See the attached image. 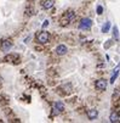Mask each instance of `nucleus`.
<instances>
[{
  "instance_id": "nucleus-8",
  "label": "nucleus",
  "mask_w": 120,
  "mask_h": 123,
  "mask_svg": "<svg viewBox=\"0 0 120 123\" xmlns=\"http://www.w3.org/2000/svg\"><path fill=\"white\" fill-rule=\"evenodd\" d=\"M86 115H87V118L89 119H96L97 116H98V111L97 110H89Z\"/></svg>"
},
{
  "instance_id": "nucleus-10",
  "label": "nucleus",
  "mask_w": 120,
  "mask_h": 123,
  "mask_svg": "<svg viewBox=\"0 0 120 123\" xmlns=\"http://www.w3.org/2000/svg\"><path fill=\"white\" fill-rule=\"evenodd\" d=\"M52 6H54V1H52V0H45V1L43 3V7L46 9V10L51 9Z\"/></svg>"
},
{
  "instance_id": "nucleus-5",
  "label": "nucleus",
  "mask_w": 120,
  "mask_h": 123,
  "mask_svg": "<svg viewBox=\"0 0 120 123\" xmlns=\"http://www.w3.org/2000/svg\"><path fill=\"white\" fill-rule=\"evenodd\" d=\"M67 51H68V48L64 45V44H60L57 48H56V54L62 56V55H65L67 54Z\"/></svg>"
},
{
  "instance_id": "nucleus-6",
  "label": "nucleus",
  "mask_w": 120,
  "mask_h": 123,
  "mask_svg": "<svg viewBox=\"0 0 120 123\" xmlns=\"http://www.w3.org/2000/svg\"><path fill=\"white\" fill-rule=\"evenodd\" d=\"M12 48V42L10 39H6L1 43V45H0V49H1L3 51H9L10 49Z\"/></svg>"
},
{
  "instance_id": "nucleus-11",
  "label": "nucleus",
  "mask_w": 120,
  "mask_h": 123,
  "mask_svg": "<svg viewBox=\"0 0 120 123\" xmlns=\"http://www.w3.org/2000/svg\"><path fill=\"white\" fill-rule=\"evenodd\" d=\"M119 68H120V66H118L115 69H114V72H113V76H112V78H110V83H114V80H115V78L118 77V74H119Z\"/></svg>"
},
{
  "instance_id": "nucleus-9",
  "label": "nucleus",
  "mask_w": 120,
  "mask_h": 123,
  "mask_svg": "<svg viewBox=\"0 0 120 123\" xmlns=\"http://www.w3.org/2000/svg\"><path fill=\"white\" fill-rule=\"evenodd\" d=\"M64 17H65V18L69 21V22H72V21H74V18H75V12H74V11H68Z\"/></svg>"
},
{
  "instance_id": "nucleus-3",
  "label": "nucleus",
  "mask_w": 120,
  "mask_h": 123,
  "mask_svg": "<svg viewBox=\"0 0 120 123\" xmlns=\"http://www.w3.org/2000/svg\"><path fill=\"white\" fill-rule=\"evenodd\" d=\"M92 26V21L90 18H81L80 23H79V28L80 29H89Z\"/></svg>"
},
{
  "instance_id": "nucleus-4",
  "label": "nucleus",
  "mask_w": 120,
  "mask_h": 123,
  "mask_svg": "<svg viewBox=\"0 0 120 123\" xmlns=\"http://www.w3.org/2000/svg\"><path fill=\"white\" fill-rule=\"evenodd\" d=\"M63 110H64V105H63L61 101L55 102V105H54V115H58V113H61Z\"/></svg>"
},
{
  "instance_id": "nucleus-15",
  "label": "nucleus",
  "mask_w": 120,
  "mask_h": 123,
  "mask_svg": "<svg viewBox=\"0 0 120 123\" xmlns=\"http://www.w3.org/2000/svg\"><path fill=\"white\" fill-rule=\"evenodd\" d=\"M97 13H98V15H102V13H103V7H102L101 5L97 6Z\"/></svg>"
},
{
  "instance_id": "nucleus-12",
  "label": "nucleus",
  "mask_w": 120,
  "mask_h": 123,
  "mask_svg": "<svg viewBox=\"0 0 120 123\" xmlns=\"http://www.w3.org/2000/svg\"><path fill=\"white\" fill-rule=\"evenodd\" d=\"M109 28H110V22L107 21V22L103 25V27H102V32H103V33H107V32L109 31Z\"/></svg>"
},
{
  "instance_id": "nucleus-2",
  "label": "nucleus",
  "mask_w": 120,
  "mask_h": 123,
  "mask_svg": "<svg viewBox=\"0 0 120 123\" xmlns=\"http://www.w3.org/2000/svg\"><path fill=\"white\" fill-rule=\"evenodd\" d=\"M95 86H96V89H97V90L103 92V90H106V89H107V80H106V79H103V78H101V79L96 80Z\"/></svg>"
},
{
  "instance_id": "nucleus-13",
  "label": "nucleus",
  "mask_w": 120,
  "mask_h": 123,
  "mask_svg": "<svg viewBox=\"0 0 120 123\" xmlns=\"http://www.w3.org/2000/svg\"><path fill=\"white\" fill-rule=\"evenodd\" d=\"M16 57H17L16 55H9V56H6V57H5L4 60H5L6 62H9L10 60H13V59H16Z\"/></svg>"
},
{
  "instance_id": "nucleus-14",
  "label": "nucleus",
  "mask_w": 120,
  "mask_h": 123,
  "mask_svg": "<svg viewBox=\"0 0 120 123\" xmlns=\"http://www.w3.org/2000/svg\"><path fill=\"white\" fill-rule=\"evenodd\" d=\"M113 34H114V38H118V37H119V33H118V27H114V28H113Z\"/></svg>"
},
{
  "instance_id": "nucleus-1",
  "label": "nucleus",
  "mask_w": 120,
  "mask_h": 123,
  "mask_svg": "<svg viewBox=\"0 0 120 123\" xmlns=\"http://www.w3.org/2000/svg\"><path fill=\"white\" fill-rule=\"evenodd\" d=\"M37 40L41 44H45L50 40V34L47 32H40L39 34H37Z\"/></svg>"
},
{
  "instance_id": "nucleus-7",
  "label": "nucleus",
  "mask_w": 120,
  "mask_h": 123,
  "mask_svg": "<svg viewBox=\"0 0 120 123\" xmlns=\"http://www.w3.org/2000/svg\"><path fill=\"white\" fill-rule=\"evenodd\" d=\"M109 121H110L112 123H119V122H120V115L118 113V111H113V112H110Z\"/></svg>"
},
{
  "instance_id": "nucleus-16",
  "label": "nucleus",
  "mask_w": 120,
  "mask_h": 123,
  "mask_svg": "<svg viewBox=\"0 0 120 123\" xmlns=\"http://www.w3.org/2000/svg\"><path fill=\"white\" fill-rule=\"evenodd\" d=\"M46 26H49V21H45L44 25H43V27H46Z\"/></svg>"
}]
</instances>
